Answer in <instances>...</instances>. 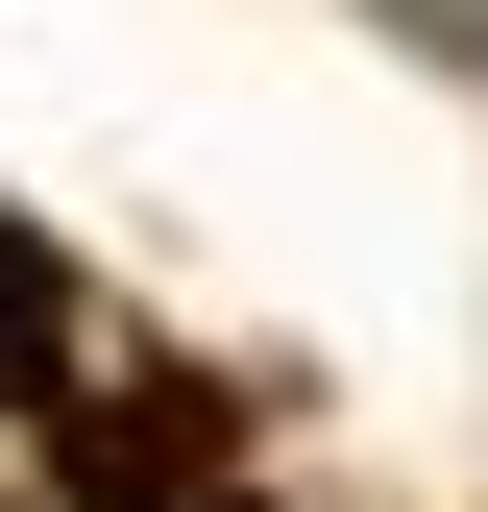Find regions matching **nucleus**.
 <instances>
[{
    "mask_svg": "<svg viewBox=\"0 0 488 512\" xmlns=\"http://www.w3.org/2000/svg\"><path fill=\"white\" fill-rule=\"evenodd\" d=\"M391 25H440V49H464V74H488V0H391Z\"/></svg>",
    "mask_w": 488,
    "mask_h": 512,
    "instance_id": "1",
    "label": "nucleus"
}]
</instances>
